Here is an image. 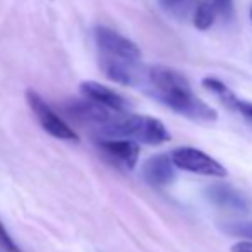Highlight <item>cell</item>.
Instances as JSON below:
<instances>
[{
    "label": "cell",
    "instance_id": "10",
    "mask_svg": "<svg viewBox=\"0 0 252 252\" xmlns=\"http://www.w3.org/2000/svg\"><path fill=\"white\" fill-rule=\"evenodd\" d=\"M81 91H83V94L88 100L98 103V105L105 106V108L112 110V112L124 113L129 108V101L122 94L103 86L100 83H94V81H84V83H81Z\"/></svg>",
    "mask_w": 252,
    "mask_h": 252
},
{
    "label": "cell",
    "instance_id": "13",
    "mask_svg": "<svg viewBox=\"0 0 252 252\" xmlns=\"http://www.w3.org/2000/svg\"><path fill=\"white\" fill-rule=\"evenodd\" d=\"M201 84L204 90H208V91H211L213 94H216V96L220 98V101H223V105H226L232 110H237L239 98L233 94V91L230 90L223 81L216 79V77H204Z\"/></svg>",
    "mask_w": 252,
    "mask_h": 252
},
{
    "label": "cell",
    "instance_id": "15",
    "mask_svg": "<svg viewBox=\"0 0 252 252\" xmlns=\"http://www.w3.org/2000/svg\"><path fill=\"white\" fill-rule=\"evenodd\" d=\"M226 233L230 235H239V237H247V239L252 240V221H242V223H230V225H225Z\"/></svg>",
    "mask_w": 252,
    "mask_h": 252
},
{
    "label": "cell",
    "instance_id": "16",
    "mask_svg": "<svg viewBox=\"0 0 252 252\" xmlns=\"http://www.w3.org/2000/svg\"><path fill=\"white\" fill-rule=\"evenodd\" d=\"M0 246H2L7 252H21L19 247L16 246V242L12 240V237H10V233L5 230V226H3L2 221H0Z\"/></svg>",
    "mask_w": 252,
    "mask_h": 252
},
{
    "label": "cell",
    "instance_id": "6",
    "mask_svg": "<svg viewBox=\"0 0 252 252\" xmlns=\"http://www.w3.org/2000/svg\"><path fill=\"white\" fill-rule=\"evenodd\" d=\"M148 77H150V83L153 84L156 98L190 91L189 81L180 72H177V70H173V69H168V67H165V65L151 67V69L148 70Z\"/></svg>",
    "mask_w": 252,
    "mask_h": 252
},
{
    "label": "cell",
    "instance_id": "12",
    "mask_svg": "<svg viewBox=\"0 0 252 252\" xmlns=\"http://www.w3.org/2000/svg\"><path fill=\"white\" fill-rule=\"evenodd\" d=\"M136 63L124 62V60L113 59V57L103 55L100 60V67L108 79H112L113 83H119L122 86H134L137 83V74L134 70Z\"/></svg>",
    "mask_w": 252,
    "mask_h": 252
},
{
    "label": "cell",
    "instance_id": "4",
    "mask_svg": "<svg viewBox=\"0 0 252 252\" xmlns=\"http://www.w3.org/2000/svg\"><path fill=\"white\" fill-rule=\"evenodd\" d=\"M94 40L103 55L124 60V62L136 63L141 59V48L129 38L122 36L117 31L105 26L94 28Z\"/></svg>",
    "mask_w": 252,
    "mask_h": 252
},
{
    "label": "cell",
    "instance_id": "2",
    "mask_svg": "<svg viewBox=\"0 0 252 252\" xmlns=\"http://www.w3.org/2000/svg\"><path fill=\"white\" fill-rule=\"evenodd\" d=\"M26 100L30 108L33 110L34 117L38 119L40 126L43 127V130L47 134H50L52 137H57L60 141H79V136L76 134V130L55 112L52 110V106L48 105L36 91L28 90L26 93Z\"/></svg>",
    "mask_w": 252,
    "mask_h": 252
},
{
    "label": "cell",
    "instance_id": "20",
    "mask_svg": "<svg viewBox=\"0 0 252 252\" xmlns=\"http://www.w3.org/2000/svg\"><path fill=\"white\" fill-rule=\"evenodd\" d=\"M251 21H252V7H251Z\"/></svg>",
    "mask_w": 252,
    "mask_h": 252
},
{
    "label": "cell",
    "instance_id": "7",
    "mask_svg": "<svg viewBox=\"0 0 252 252\" xmlns=\"http://www.w3.org/2000/svg\"><path fill=\"white\" fill-rule=\"evenodd\" d=\"M67 113L72 117L76 122L84 124V126H94L98 130L105 124H108L115 115H112V110L98 105L91 100H72L63 106Z\"/></svg>",
    "mask_w": 252,
    "mask_h": 252
},
{
    "label": "cell",
    "instance_id": "14",
    "mask_svg": "<svg viewBox=\"0 0 252 252\" xmlns=\"http://www.w3.org/2000/svg\"><path fill=\"white\" fill-rule=\"evenodd\" d=\"M216 14L218 12H216L215 7L209 2H206V0H202L199 5H197L196 12H194V26H196V30L199 31L209 30L213 26V23H215Z\"/></svg>",
    "mask_w": 252,
    "mask_h": 252
},
{
    "label": "cell",
    "instance_id": "11",
    "mask_svg": "<svg viewBox=\"0 0 252 252\" xmlns=\"http://www.w3.org/2000/svg\"><path fill=\"white\" fill-rule=\"evenodd\" d=\"M143 175L146 182L155 187H165L172 184L175 179V165L172 156L168 155H155L143 165Z\"/></svg>",
    "mask_w": 252,
    "mask_h": 252
},
{
    "label": "cell",
    "instance_id": "3",
    "mask_svg": "<svg viewBox=\"0 0 252 252\" xmlns=\"http://www.w3.org/2000/svg\"><path fill=\"white\" fill-rule=\"evenodd\" d=\"M170 156H172V161L177 168L186 170V172L190 173H197V175L206 177H218V179H223L228 173L221 163L216 161L215 158H211L208 153L196 150V148H177Z\"/></svg>",
    "mask_w": 252,
    "mask_h": 252
},
{
    "label": "cell",
    "instance_id": "8",
    "mask_svg": "<svg viewBox=\"0 0 252 252\" xmlns=\"http://www.w3.org/2000/svg\"><path fill=\"white\" fill-rule=\"evenodd\" d=\"M98 148L106 158L122 168L132 170L137 165L141 148L137 143L129 139H98Z\"/></svg>",
    "mask_w": 252,
    "mask_h": 252
},
{
    "label": "cell",
    "instance_id": "19",
    "mask_svg": "<svg viewBox=\"0 0 252 252\" xmlns=\"http://www.w3.org/2000/svg\"><path fill=\"white\" fill-rule=\"evenodd\" d=\"M159 2H161L165 7H172V5H175L177 2H180V0H159Z\"/></svg>",
    "mask_w": 252,
    "mask_h": 252
},
{
    "label": "cell",
    "instance_id": "9",
    "mask_svg": "<svg viewBox=\"0 0 252 252\" xmlns=\"http://www.w3.org/2000/svg\"><path fill=\"white\" fill-rule=\"evenodd\" d=\"M206 197L213 202L215 206L226 211H235V213H244L249 209L251 201L242 190L235 189L233 186L225 182L211 184L209 187H206Z\"/></svg>",
    "mask_w": 252,
    "mask_h": 252
},
{
    "label": "cell",
    "instance_id": "18",
    "mask_svg": "<svg viewBox=\"0 0 252 252\" xmlns=\"http://www.w3.org/2000/svg\"><path fill=\"white\" fill-rule=\"evenodd\" d=\"M232 252H252V240H242L232 246Z\"/></svg>",
    "mask_w": 252,
    "mask_h": 252
},
{
    "label": "cell",
    "instance_id": "5",
    "mask_svg": "<svg viewBox=\"0 0 252 252\" xmlns=\"http://www.w3.org/2000/svg\"><path fill=\"white\" fill-rule=\"evenodd\" d=\"M166 106L173 110V112L180 113V115L187 117L192 120H202V122H215L218 119V113L215 108L204 103L201 98L192 94V91H184V93L168 94V96L158 98Z\"/></svg>",
    "mask_w": 252,
    "mask_h": 252
},
{
    "label": "cell",
    "instance_id": "1",
    "mask_svg": "<svg viewBox=\"0 0 252 252\" xmlns=\"http://www.w3.org/2000/svg\"><path fill=\"white\" fill-rule=\"evenodd\" d=\"M100 139H129L134 143H144L158 146L170 141V132L165 124L148 115H115L101 127Z\"/></svg>",
    "mask_w": 252,
    "mask_h": 252
},
{
    "label": "cell",
    "instance_id": "17",
    "mask_svg": "<svg viewBox=\"0 0 252 252\" xmlns=\"http://www.w3.org/2000/svg\"><path fill=\"white\" fill-rule=\"evenodd\" d=\"M237 112H239L242 117H246V119L252 124V103L251 101L239 100V103H237Z\"/></svg>",
    "mask_w": 252,
    "mask_h": 252
}]
</instances>
